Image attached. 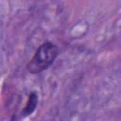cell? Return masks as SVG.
<instances>
[{
    "mask_svg": "<svg viewBox=\"0 0 121 121\" xmlns=\"http://www.w3.org/2000/svg\"><path fill=\"white\" fill-rule=\"evenodd\" d=\"M59 54L58 47L50 43L45 42L36 50L34 56L27 63V70L31 74H39L47 69L55 60Z\"/></svg>",
    "mask_w": 121,
    "mask_h": 121,
    "instance_id": "6da1fadb",
    "label": "cell"
},
{
    "mask_svg": "<svg viewBox=\"0 0 121 121\" xmlns=\"http://www.w3.org/2000/svg\"><path fill=\"white\" fill-rule=\"evenodd\" d=\"M38 104V96L36 95V93H31L28 96L27 102L22 112V115L23 116H27L29 114H31L34 110L36 109V106Z\"/></svg>",
    "mask_w": 121,
    "mask_h": 121,
    "instance_id": "7a4b0ae2",
    "label": "cell"
}]
</instances>
